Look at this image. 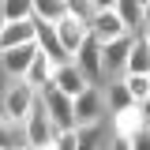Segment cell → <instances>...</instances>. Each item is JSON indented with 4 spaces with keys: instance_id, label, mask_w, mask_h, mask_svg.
<instances>
[{
    "instance_id": "obj_1",
    "label": "cell",
    "mask_w": 150,
    "mask_h": 150,
    "mask_svg": "<svg viewBox=\"0 0 150 150\" xmlns=\"http://www.w3.org/2000/svg\"><path fill=\"white\" fill-rule=\"evenodd\" d=\"M34 101H38V94L30 90L23 79H8L4 90H0V120L11 124V128H23V120L30 116Z\"/></svg>"
},
{
    "instance_id": "obj_2",
    "label": "cell",
    "mask_w": 150,
    "mask_h": 150,
    "mask_svg": "<svg viewBox=\"0 0 150 150\" xmlns=\"http://www.w3.org/2000/svg\"><path fill=\"white\" fill-rule=\"evenodd\" d=\"M71 64L79 68V75L90 83V86H105V75H101V45H98V38H83V45L75 49V56H71Z\"/></svg>"
},
{
    "instance_id": "obj_3",
    "label": "cell",
    "mask_w": 150,
    "mask_h": 150,
    "mask_svg": "<svg viewBox=\"0 0 150 150\" xmlns=\"http://www.w3.org/2000/svg\"><path fill=\"white\" fill-rule=\"evenodd\" d=\"M53 135H56V128H53V120H49V112H45V105L34 101L30 116L23 120V139H26V146L30 150H49Z\"/></svg>"
},
{
    "instance_id": "obj_4",
    "label": "cell",
    "mask_w": 150,
    "mask_h": 150,
    "mask_svg": "<svg viewBox=\"0 0 150 150\" xmlns=\"http://www.w3.org/2000/svg\"><path fill=\"white\" fill-rule=\"evenodd\" d=\"M131 41H135L131 34H120V38H112V41H98L101 45V75H105V83H112V79L124 75V60H128Z\"/></svg>"
},
{
    "instance_id": "obj_5",
    "label": "cell",
    "mask_w": 150,
    "mask_h": 150,
    "mask_svg": "<svg viewBox=\"0 0 150 150\" xmlns=\"http://www.w3.org/2000/svg\"><path fill=\"white\" fill-rule=\"evenodd\" d=\"M71 116H75V128L101 124V120H105V101H101V90H98V86H86L79 98H71Z\"/></svg>"
},
{
    "instance_id": "obj_6",
    "label": "cell",
    "mask_w": 150,
    "mask_h": 150,
    "mask_svg": "<svg viewBox=\"0 0 150 150\" xmlns=\"http://www.w3.org/2000/svg\"><path fill=\"white\" fill-rule=\"evenodd\" d=\"M38 101L45 105V112H49V120H53V128H56V131L75 128V116H71V98H64L60 90L45 86V90L38 94Z\"/></svg>"
},
{
    "instance_id": "obj_7",
    "label": "cell",
    "mask_w": 150,
    "mask_h": 150,
    "mask_svg": "<svg viewBox=\"0 0 150 150\" xmlns=\"http://www.w3.org/2000/svg\"><path fill=\"white\" fill-rule=\"evenodd\" d=\"M34 56H38L34 41H30V45H15V49H0V75H4V79H23Z\"/></svg>"
},
{
    "instance_id": "obj_8",
    "label": "cell",
    "mask_w": 150,
    "mask_h": 150,
    "mask_svg": "<svg viewBox=\"0 0 150 150\" xmlns=\"http://www.w3.org/2000/svg\"><path fill=\"white\" fill-rule=\"evenodd\" d=\"M49 86H53V90H60L64 98H79L90 83L79 75V68H75L71 60H64V64H56V68H53V83H49Z\"/></svg>"
},
{
    "instance_id": "obj_9",
    "label": "cell",
    "mask_w": 150,
    "mask_h": 150,
    "mask_svg": "<svg viewBox=\"0 0 150 150\" xmlns=\"http://www.w3.org/2000/svg\"><path fill=\"white\" fill-rule=\"evenodd\" d=\"M53 30H56V41H60V49H64L68 60H71L75 49L83 45V38L90 34V30H86V23H79V19H71V15H64L60 23H53Z\"/></svg>"
},
{
    "instance_id": "obj_10",
    "label": "cell",
    "mask_w": 150,
    "mask_h": 150,
    "mask_svg": "<svg viewBox=\"0 0 150 150\" xmlns=\"http://www.w3.org/2000/svg\"><path fill=\"white\" fill-rule=\"evenodd\" d=\"M86 30H90V38H98V41H112V38L128 34L124 23L116 19V11H94L90 23H86Z\"/></svg>"
},
{
    "instance_id": "obj_11",
    "label": "cell",
    "mask_w": 150,
    "mask_h": 150,
    "mask_svg": "<svg viewBox=\"0 0 150 150\" xmlns=\"http://www.w3.org/2000/svg\"><path fill=\"white\" fill-rule=\"evenodd\" d=\"M53 60H45V56L38 53L34 60H30V68H26V75H23V83H26V86H30V90L34 94H41L45 90V86H49V83H53Z\"/></svg>"
},
{
    "instance_id": "obj_12",
    "label": "cell",
    "mask_w": 150,
    "mask_h": 150,
    "mask_svg": "<svg viewBox=\"0 0 150 150\" xmlns=\"http://www.w3.org/2000/svg\"><path fill=\"white\" fill-rule=\"evenodd\" d=\"M30 41H34V23L30 19L0 26V49H15V45H30Z\"/></svg>"
},
{
    "instance_id": "obj_13",
    "label": "cell",
    "mask_w": 150,
    "mask_h": 150,
    "mask_svg": "<svg viewBox=\"0 0 150 150\" xmlns=\"http://www.w3.org/2000/svg\"><path fill=\"white\" fill-rule=\"evenodd\" d=\"M124 75H150V41H131L128 60H124Z\"/></svg>"
},
{
    "instance_id": "obj_14",
    "label": "cell",
    "mask_w": 150,
    "mask_h": 150,
    "mask_svg": "<svg viewBox=\"0 0 150 150\" xmlns=\"http://www.w3.org/2000/svg\"><path fill=\"white\" fill-rule=\"evenodd\" d=\"M68 15L64 11V0H30V19H41V23H60Z\"/></svg>"
},
{
    "instance_id": "obj_15",
    "label": "cell",
    "mask_w": 150,
    "mask_h": 150,
    "mask_svg": "<svg viewBox=\"0 0 150 150\" xmlns=\"http://www.w3.org/2000/svg\"><path fill=\"white\" fill-rule=\"evenodd\" d=\"M131 101H150V75H120Z\"/></svg>"
},
{
    "instance_id": "obj_16",
    "label": "cell",
    "mask_w": 150,
    "mask_h": 150,
    "mask_svg": "<svg viewBox=\"0 0 150 150\" xmlns=\"http://www.w3.org/2000/svg\"><path fill=\"white\" fill-rule=\"evenodd\" d=\"M0 8H4V23L30 19V0H0Z\"/></svg>"
},
{
    "instance_id": "obj_17",
    "label": "cell",
    "mask_w": 150,
    "mask_h": 150,
    "mask_svg": "<svg viewBox=\"0 0 150 150\" xmlns=\"http://www.w3.org/2000/svg\"><path fill=\"white\" fill-rule=\"evenodd\" d=\"M64 11L71 19H79V23H90V15H94L90 0H64Z\"/></svg>"
},
{
    "instance_id": "obj_18",
    "label": "cell",
    "mask_w": 150,
    "mask_h": 150,
    "mask_svg": "<svg viewBox=\"0 0 150 150\" xmlns=\"http://www.w3.org/2000/svg\"><path fill=\"white\" fill-rule=\"evenodd\" d=\"M128 150H150V124L139 128L135 135H128Z\"/></svg>"
},
{
    "instance_id": "obj_19",
    "label": "cell",
    "mask_w": 150,
    "mask_h": 150,
    "mask_svg": "<svg viewBox=\"0 0 150 150\" xmlns=\"http://www.w3.org/2000/svg\"><path fill=\"white\" fill-rule=\"evenodd\" d=\"M112 4H116V0H90L94 11H112Z\"/></svg>"
},
{
    "instance_id": "obj_20",
    "label": "cell",
    "mask_w": 150,
    "mask_h": 150,
    "mask_svg": "<svg viewBox=\"0 0 150 150\" xmlns=\"http://www.w3.org/2000/svg\"><path fill=\"white\" fill-rule=\"evenodd\" d=\"M109 150H128V139H116V135H112V139H109Z\"/></svg>"
},
{
    "instance_id": "obj_21",
    "label": "cell",
    "mask_w": 150,
    "mask_h": 150,
    "mask_svg": "<svg viewBox=\"0 0 150 150\" xmlns=\"http://www.w3.org/2000/svg\"><path fill=\"white\" fill-rule=\"evenodd\" d=\"M135 4H139V8H146V11H150V0H135Z\"/></svg>"
},
{
    "instance_id": "obj_22",
    "label": "cell",
    "mask_w": 150,
    "mask_h": 150,
    "mask_svg": "<svg viewBox=\"0 0 150 150\" xmlns=\"http://www.w3.org/2000/svg\"><path fill=\"white\" fill-rule=\"evenodd\" d=\"M0 26H4V8H0Z\"/></svg>"
},
{
    "instance_id": "obj_23",
    "label": "cell",
    "mask_w": 150,
    "mask_h": 150,
    "mask_svg": "<svg viewBox=\"0 0 150 150\" xmlns=\"http://www.w3.org/2000/svg\"><path fill=\"white\" fill-rule=\"evenodd\" d=\"M19 150H30V146H19Z\"/></svg>"
}]
</instances>
